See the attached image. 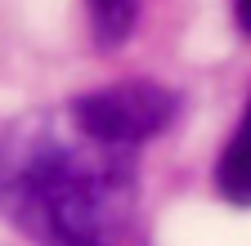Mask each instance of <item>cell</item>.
<instances>
[{"label": "cell", "instance_id": "obj_1", "mask_svg": "<svg viewBox=\"0 0 251 246\" xmlns=\"http://www.w3.org/2000/svg\"><path fill=\"white\" fill-rule=\"evenodd\" d=\"M0 220L36 246H144L139 152L18 126L0 139Z\"/></svg>", "mask_w": 251, "mask_h": 246}, {"label": "cell", "instance_id": "obj_2", "mask_svg": "<svg viewBox=\"0 0 251 246\" xmlns=\"http://www.w3.org/2000/svg\"><path fill=\"white\" fill-rule=\"evenodd\" d=\"M175 116H179L175 89L157 85V81H117V85L72 99V108H68V121L81 139L99 143V148H117V152H139Z\"/></svg>", "mask_w": 251, "mask_h": 246}, {"label": "cell", "instance_id": "obj_3", "mask_svg": "<svg viewBox=\"0 0 251 246\" xmlns=\"http://www.w3.org/2000/svg\"><path fill=\"white\" fill-rule=\"evenodd\" d=\"M215 193L233 201V206H251V99L242 108L238 130L229 134L225 152H220V166H215Z\"/></svg>", "mask_w": 251, "mask_h": 246}, {"label": "cell", "instance_id": "obj_4", "mask_svg": "<svg viewBox=\"0 0 251 246\" xmlns=\"http://www.w3.org/2000/svg\"><path fill=\"white\" fill-rule=\"evenodd\" d=\"M90 32L99 49H117L139 22V0H85Z\"/></svg>", "mask_w": 251, "mask_h": 246}, {"label": "cell", "instance_id": "obj_5", "mask_svg": "<svg viewBox=\"0 0 251 246\" xmlns=\"http://www.w3.org/2000/svg\"><path fill=\"white\" fill-rule=\"evenodd\" d=\"M233 9H238V27L251 36V0H233Z\"/></svg>", "mask_w": 251, "mask_h": 246}]
</instances>
